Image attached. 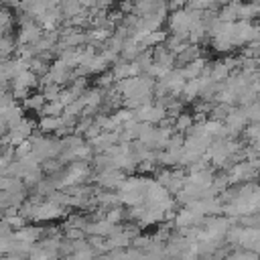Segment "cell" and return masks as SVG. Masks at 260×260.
Returning <instances> with one entry per match:
<instances>
[{"instance_id":"7a4b0ae2","label":"cell","mask_w":260,"mask_h":260,"mask_svg":"<svg viewBox=\"0 0 260 260\" xmlns=\"http://www.w3.org/2000/svg\"><path fill=\"white\" fill-rule=\"evenodd\" d=\"M0 134H2V124H0Z\"/></svg>"},{"instance_id":"6da1fadb","label":"cell","mask_w":260,"mask_h":260,"mask_svg":"<svg viewBox=\"0 0 260 260\" xmlns=\"http://www.w3.org/2000/svg\"><path fill=\"white\" fill-rule=\"evenodd\" d=\"M114 2H116V0H95V8H104V10H106V8H110Z\"/></svg>"}]
</instances>
